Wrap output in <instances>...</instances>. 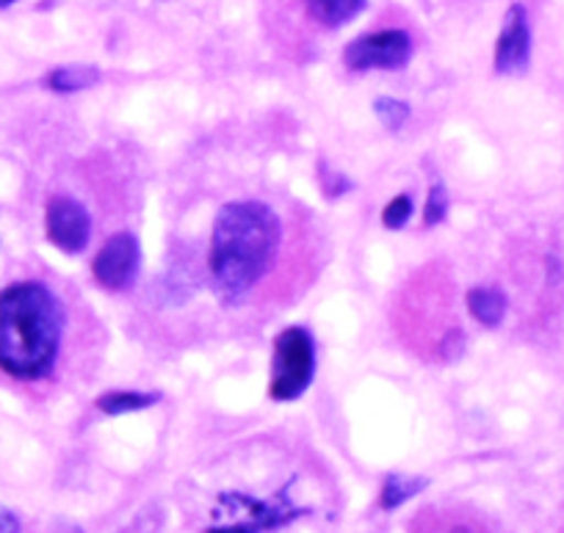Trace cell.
Masks as SVG:
<instances>
[{
    "mask_svg": "<svg viewBox=\"0 0 564 533\" xmlns=\"http://www.w3.org/2000/svg\"><path fill=\"white\" fill-rule=\"evenodd\" d=\"M14 0H0V9H7V7H12Z\"/></svg>",
    "mask_w": 564,
    "mask_h": 533,
    "instance_id": "cell-18",
    "label": "cell"
},
{
    "mask_svg": "<svg viewBox=\"0 0 564 533\" xmlns=\"http://www.w3.org/2000/svg\"><path fill=\"white\" fill-rule=\"evenodd\" d=\"M410 34L399 29H388L351 42L344 53V62L355 73H366V69H401L410 62Z\"/></svg>",
    "mask_w": 564,
    "mask_h": 533,
    "instance_id": "cell-4",
    "label": "cell"
},
{
    "mask_svg": "<svg viewBox=\"0 0 564 533\" xmlns=\"http://www.w3.org/2000/svg\"><path fill=\"white\" fill-rule=\"evenodd\" d=\"M307 12L327 29H340L366 9V0H305Z\"/></svg>",
    "mask_w": 564,
    "mask_h": 533,
    "instance_id": "cell-9",
    "label": "cell"
},
{
    "mask_svg": "<svg viewBox=\"0 0 564 533\" xmlns=\"http://www.w3.org/2000/svg\"><path fill=\"white\" fill-rule=\"evenodd\" d=\"M448 214V192L443 186H435L426 199V208H423V225L435 227L446 219Z\"/></svg>",
    "mask_w": 564,
    "mask_h": 533,
    "instance_id": "cell-15",
    "label": "cell"
},
{
    "mask_svg": "<svg viewBox=\"0 0 564 533\" xmlns=\"http://www.w3.org/2000/svg\"><path fill=\"white\" fill-rule=\"evenodd\" d=\"M0 531H20V520L9 509L0 511Z\"/></svg>",
    "mask_w": 564,
    "mask_h": 533,
    "instance_id": "cell-17",
    "label": "cell"
},
{
    "mask_svg": "<svg viewBox=\"0 0 564 533\" xmlns=\"http://www.w3.org/2000/svg\"><path fill=\"white\" fill-rule=\"evenodd\" d=\"M100 69L97 67H56L47 75V86L58 95H73V91L91 89L100 84Z\"/></svg>",
    "mask_w": 564,
    "mask_h": 533,
    "instance_id": "cell-10",
    "label": "cell"
},
{
    "mask_svg": "<svg viewBox=\"0 0 564 533\" xmlns=\"http://www.w3.org/2000/svg\"><path fill=\"white\" fill-rule=\"evenodd\" d=\"M141 269V247L130 232H117L106 241L91 263V274L108 291H128Z\"/></svg>",
    "mask_w": 564,
    "mask_h": 533,
    "instance_id": "cell-5",
    "label": "cell"
},
{
    "mask_svg": "<svg viewBox=\"0 0 564 533\" xmlns=\"http://www.w3.org/2000/svg\"><path fill=\"white\" fill-rule=\"evenodd\" d=\"M410 216H412V197L410 194H401V197L390 199V203L384 205L382 225L388 227V230H401V227L410 221Z\"/></svg>",
    "mask_w": 564,
    "mask_h": 533,
    "instance_id": "cell-14",
    "label": "cell"
},
{
    "mask_svg": "<svg viewBox=\"0 0 564 533\" xmlns=\"http://www.w3.org/2000/svg\"><path fill=\"white\" fill-rule=\"evenodd\" d=\"M282 227L274 210L254 199L227 203L210 236V276L225 302H241L276 258Z\"/></svg>",
    "mask_w": 564,
    "mask_h": 533,
    "instance_id": "cell-1",
    "label": "cell"
},
{
    "mask_svg": "<svg viewBox=\"0 0 564 533\" xmlns=\"http://www.w3.org/2000/svg\"><path fill=\"white\" fill-rule=\"evenodd\" d=\"M64 309L42 282H14L0 291V371L14 379H42L62 346Z\"/></svg>",
    "mask_w": 564,
    "mask_h": 533,
    "instance_id": "cell-2",
    "label": "cell"
},
{
    "mask_svg": "<svg viewBox=\"0 0 564 533\" xmlns=\"http://www.w3.org/2000/svg\"><path fill=\"white\" fill-rule=\"evenodd\" d=\"M426 487L423 478H406V476H390L382 487V505L384 509H399L410 498H415L421 489Z\"/></svg>",
    "mask_w": 564,
    "mask_h": 533,
    "instance_id": "cell-12",
    "label": "cell"
},
{
    "mask_svg": "<svg viewBox=\"0 0 564 533\" xmlns=\"http://www.w3.org/2000/svg\"><path fill=\"white\" fill-rule=\"evenodd\" d=\"M465 304H468L470 315L490 329L501 324L503 315H507V296L498 287H470Z\"/></svg>",
    "mask_w": 564,
    "mask_h": 533,
    "instance_id": "cell-8",
    "label": "cell"
},
{
    "mask_svg": "<svg viewBox=\"0 0 564 533\" xmlns=\"http://www.w3.org/2000/svg\"><path fill=\"white\" fill-rule=\"evenodd\" d=\"M351 188V183L346 181L344 174H333L327 168V174H324V192H327L329 199H338L340 194H346Z\"/></svg>",
    "mask_w": 564,
    "mask_h": 533,
    "instance_id": "cell-16",
    "label": "cell"
},
{
    "mask_svg": "<svg viewBox=\"0 0 564 533\" xmlns=\"http://www.w3.org/2000/svg\"><path fill=\"white\" fill-rule=\"evenodd\" d=\"M531 62V29L529 14L520 3H512L503 18L501 36L496 45V69L501 75H520L525 73Z\"/></svg>",
    "mask_w": 564,
    "mask_h": 533,
    "instance_id": "cell-7",
    "label": "cell"
},
{
    "mask_svg": "<svg viewBox=\"0 0 564 533\" xmlns=\"http://www.w3.org/2000/svg\"><path fill=\"white\" fill-rule=\"evenodd\" d=\"M159 393H133V390H122V393L100 395V399H97V406H100L106 415H128V412H139L159 404Z\"/></svg>",
    "mask_w": 564,
    "mask_h": 533,
    "instance_id": "cell-11",
    "label": "cell"
},
{
    "mask_svg": "<svg viewBox=\"0 0 564 533\" xmlns=\"http://www.w3.org/2000/svg\"><path fill=\"white\" fill-rule=\"evenodd\" d=\"M45 230L53 247L62 249V252H84L91 238L89 210L73 197H53L45 210Z\"/></svg>",
    "mask_w": 564,
    "mask_h": 533,
    "instance_id": "cell-6",
    "label": "cell"
},
{
    "mask_svg": "<svg viewBox=\"0 0 564 533\" xmlns=\"http://www.w3.org/2000/svg\"><path fill=\"white\" fill-rule=\"evenodd\" d=\"M316 377V342L305 326H291L280 331L274 340V360H271L269 395L274 401H296L307 393Z\"/></svg>",
    "mask_w": 564,
    "mask_h": 533,
    "instance_id": "cell-3",
    "label": "cell"
},
{
    "mask_svg": "<svg viewBox=\"0 0 564 533\" xmlns=\"http://www.w3.org/2000/svg\"><path fill=\"white\" fill-rule=\"evenodd\" d=\"M373 111H377L379 122L388 130H393V133L404 128V122L410 119V106L404 100H393V97H379L373 102Z\"/></svg>",
    "mask_w": 564,
    "mask_h": 533,
    "instance_id": "cell-13",
    "label": "cell"
}]
</instances>
